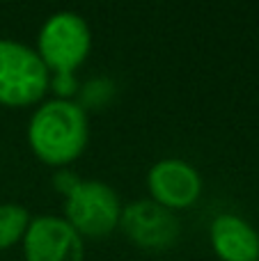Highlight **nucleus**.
I'll return each mask as SVG.
<instances>
[{"instance_id": "1", "label": "nucleus", "mask_w": 259, "mask_h": 261, "mask_svg": "<svg viewBox=\"0 0 259 261\" xmlns=\"http://www.w3.org/2000/svg\"><path fill=\"white\" fill-rule=\"evenodd\" d=\"M90 142L87 110L76 99L41 101L28 122V147L41 163L67 167L83 156Z\"/></svg>"}, {"instance_id": "2", "label": "nucleus", "mask_w": 259, "mask_h": 261, "mask_svg": "<svg viewBox=\"0 0 259 261\" xmlns=\"http://www.w3.org/2000/svg\"><path fill=\"white\" fill-rule=\"evenodd\" d=\"M37 55L50 76H73L92 50V30L76 12H53L37 32Z\"/></svg>"}, {"instance_id": "3", "label": "nucleus", "mask_w": 259, "mask_h": 261, "mask_svg": "<svg viewBox=\"0 0 259 261\" xmlns=\"http://www.w3.org/2000/svg\"><path fill=\"white\" fill-rule=\"evenodd\" d=\"M50 73L32 46L0 39V106L30 108L44 101Z\"/></svg>"}, {"instance_id": "4", "label": "nucleus", "mask_w": 259, "mask_h": 261, "mask_svg": "<svg viewBox=\"0 0 259 261\" xmlns=\"http://www.w3.org/2000/svg\"><path fill=\"white\" fill-rule=\"evenodd\" d=\"M122 199L99 179H81L64 195V220L83 239H103L119 227Z\"/></svg>"}, {"instance_id": "5", "label": "nucleus", "mask_w": 259, "mask_h": 261, "mask_svg": "<svg viewBox=\"0 0 259 261\" xmlns=\"http://www.w3.org/2000/svg\"><path fill=\"white\" fill-rule=\"evenodd\" d=\"M25 261H83V236L62 216L44 213L30 220L21 241Z\"/></svg>"}, {"instance_id": "6", "label": "nucleus", "mask_w": 259, "mask_h": 261, "mask_svg": "<svg viewBox=\"0 0 259 261\" xmlns=\"http://www.w3.org/2000/svg\"><path fill=\"white\" fill-rule=\"evenodd\" d=\"M147 188H149L151 202L168 211H182V208L195 206L202 197V176L195 165L184 158H163L154 163L147 172Z\"/></svg>"}, {"instance_id": "7", "label": "nucleus", "mask_w": 259, "mask_h": 261, "mask_svg": "<svg viewBox=\"0 0 259 261\" xmlns=\"http://www.w3.org/2000/svg\"><path fill=\"white\" fill-rule=\"evenodd\" d=\"M119 229L131 243L147 250H165L177 243L182 234L179 218L149 199H138L122 208Z\"/></svg>"}, {"instance_id": "8", "label": "nucleus", "mask_w": 259, "mask_h": 261, "mask_svg": "<svg viewBox=\"0 0 259 261\" xmlns=\"http://www.w3.org/2000/svg\"><path fill=\"white\" fill-rule=\"evenodd\" d=\"M209 239L220 261H259V231L237 213L216 216Z\"/></svg>"}, {"instance_id": "9", "label": "nucleus", "mask_w": 259, "mask_h": 261, "mask_svg": "<svg viewBox=\"0 0 259 261\" xmlns=\"http://www.w3.org/2000/svg\"><path fill=\"white\" fill-rule=\"evenodd\" d=\"M32 216L25 206L16 202H3L0 204V250H7L12 245L21 243L30 227Z\"/></svg>"}, {"instance_id": "10", "label": "nucleus", "mask_w": 259, "mask_h": 261, "mask_svg": "<svg viewBox=\"0 0 259 261\" xmlns=\"http://www.w3.org/2000/svg\"><path fill=\"white\" fill-rule=\"evenodd\" d=\"M78 176L76 174H71V172H67V170H62V172H58V176H55V188L60 190V193H64L67 195L69 190L73 188V186L78 184Z\"/></svg>"}]
</instances>
